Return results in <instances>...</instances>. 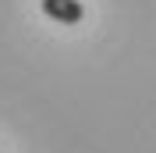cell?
Returning <instances> with one entry per match:
<instances>
[{"instance_id": "6da1fadb", "label": "cell", "mask_w": 156, "mask_h": 153, "mask_svg": "<svg viewBox=\"0 0 156 153\" xmlns=\"http://www.w3.org/2000/svg\"><path fill=\"white\" fill-rule=\"evenodd\" d=\"M39 4H43V14H50L60 25H78L85 18V7L78 0H39Z\"/></svg>"}]
</instances>
